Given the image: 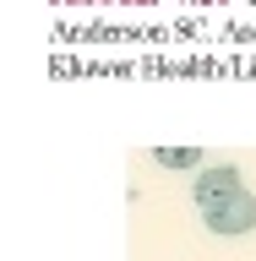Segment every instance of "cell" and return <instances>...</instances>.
Instances as JSON below:
<instances>
[{
  "instance_id": "obj_1",
  "label": "cell",
  "mask_w": 256,
  "mask_h": 261,
  "mask_svg": "<svg viewBox=\"0 0 256 261\" xmlns=\"http://www.w3.org/2000/svg\"><path fill=\"white\" fill-rule=\"evenodd\" d=\"M202 218H207L213 234H224V240H240V234H251V228H256V196H251V191L218 196V201H207V207H202Z\"/></svg>"
},
{
  "instance_id": "obj_2",
  "label": "cell",
  "mask_w": 256,
  "mask_h": 261,
  "mask_svg": "<svg viewBox=\"0 0 256 261\" xmlns=\"http://www.w3.org/2000/svg\"><path fill=\"white\" fill-rule=\"evenodd\" d=\"M235 191H245V179H240L235 163H207V169L196 174V185H191L196 207H207V201H218V196H235Z\"/></svg>"
},
{
  "instance_id": "obj_3",
  "label": "cell",
  "mask_w": 256,
  "mask_h": 261,
  "mask_svg": "<svg viewBox=\"0 0 256 261\" xmlns=\"http://www.w3.org/2000/svg\"><path fill=\"white\" fill-rule=\"evenodd\" d=\"M153 163L158 169H202V152L196 147H153Z\"/></svg>"
}]
</instances>
